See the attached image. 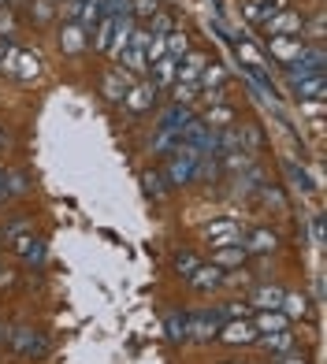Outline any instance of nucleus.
Instances as JSON below:
<instances>
[{"label": "nucleus", "mask_w": 327, "mask_h": 364, "mask_svg": "<svg viewBox=\"0 0 327 364\" xmlns=\"http://www.w3.org/2000/svg\"><path fill=\"white\" fill-rule=\"evenodd\" d=\"M198 149H186L178 145L175 153L168 156V168H164V178H168V186H190L193 175H198Z\"/></svg>", "instance_id": "obj_1"}, {"label": "nucleus", "mask_w": 327, "mask_h": 364, "mask_svg": "<svg viewBox=\"0 0 327 364\" xmlns=\"http://www.w3.org/2000/svg\"><path fill=\"white\" fill-rule=\"evenodd\" d=\"M223 327V316L216 309H198L186 312V342H212Z\"/></svg>", "instance_id": "obj_2"}, {"label": "nucleus", "mask_w": 327, "mask_h": 364, "mask_svg": "<svg viewBox=\"0 0 327 364\" xmlns=\"http://www.w3.org/2000/svg\"><path fill=\"white\" fill-rule=\"evenodd\" d=\"M260 26L268 30V38H301L305 34V15L294 11V8H279L275 15H268Z\"/></svg>", "instance_id": "obj_3"}, {"label": "nucleus", "mask_w": 327, "mask_h": 364, "mask_svg": "<svg viewBox=\"0 0 327 364\" xmlns=\"http://www.w3.org/2000/svg\"><path fill=\"white\" fill-rule=\"evenodd\" d=\"M283 68H286V78L290 82H301L309 75H323V48L320 45H305L290 63H283Z\"/></svg>", "instance_id": "obj_4"}, {"label": "nucleus", "mask_w": 327, "mask_h": 364, "mask_svg": "<svg viewBox=\"0 0 327 364\" xmlns=\"http://www.w3.org/2000/svg\"><path fill=\"white\" fill-rule=\"evenodd\" d=\"M8 346H11L19 357H45V353H48V338L41 335L38 327H11Z\"/></svg>", "instance_id": "obj_5"}, {"label": "nucleus", "mask_w": 327, "mask_h": 364, "mask_svg": "<svg viewBox=\"0 0 327 364\" xmlns=\"http://www.w3.org/2000/svg\"><path fill=\"white\" fill-rule=\"evenodd\" d=\"M156 97H160V90L153 86L149 78H145V82H134V86L123 93V101H119V105H123L130 115H145L149 108H156Z\"/></svg>", "instance_id": "obj_6"}, {"label": "nucleus", "mask_w": 327, "mask_h": 364, "mask_svg": "<svg viewBox=\"0 0 327 364\" xmlns=\"http://www.w3.org/2000/svg\"><path fill=\"white\" fill-rule=\"evenodd\" d=\"M8 245H11V253H15V257H23V260L30 264V268H41V264H45L48 245H45V238H41V235H34V230H30V235L11 238Z\"/></svg>", "instance_id": "obj_7"}, {"label": "nucleus", "mask_w": 327, "mask_h": 364, "mask_svg": "<svg viewBox=\"0 0 327 364\" xmlns=\"http://www.w3.org/2000/svg\"><path fill=\"white\" fill-rule=\"evenodd\" d=\"M201 235L212 250H220V245H242V230L235 220H212V223H205Z\"/></svg>", "instance_id": "obj_8"}, {"label": "nucleus", "mask_w": 327, "mask_h": 364, "mask_svg": "<svg viewBox=\"0 0 327 364\" xmlns=\"http://www.w3.org/2000/svg\"><path fill=\"white\" fill-rule=\"evenodd\" d=\"M242 250L253 253V257H268L279 250V235H275L272 227H253L250 235H242Z\"/></svg>", "instance_id": "obj_9"}, {"label": "nucleus", "mask_w": 327, "mask_h": 364, "mask_svg": "<svg viewBox=\"0 0 327 364\" xmlns=\"http://www.w3.org/2000/svg\"><path fill=\"white\" fill-rule=\"evenodd\" d=\"M216 338L227 342V346H253L260 335H257L253 320H223V327H220Z\"/></svg>", "instance_id": "obj_10"}, {"label": "nucleus", "mask_w": 327, "mask_h": 364, "mask_svg": "<svg viewBox=\"0 0 327 364\" xmlns=\"http://www.w3.org/2000/svg\"><path fill=\"white\" fill-rule=\"evenodd\" d=\"M193 119V108H186V105H168V108H160V115H156V130H171V134H183V127Z\"/></svg>", "instance_id": "obj_11"}, {"label": "nucleus", "mask_w": 327, "mask_h": 364, "mask_svg": "<svg viewBox=\"0 0 327 364\" xmlns=\"http://www.w3.org/2000/svg\"><path fill=\"white\" fill-rule=\"evenodd\" d=\"M130 86H134V78H130L123 68L101 75V93H104V101H112V105H119V101H123V93H127Z\"/></svg>", "instance_id": "obj_12"}, {"label": "nucleus", "mask_w": 327, "mask_h": 364, "mask_svg": "<svg viewBox=\"0 0 327 364\" xmlns=\"http://www.w3.org/2000/svg\"><path fill=\"white\" fill-rule=\"evenodd\" d=\"M283 294H286V290L272 287V283H260V287L250 290V297H245V301H250L253 312H272V309H279V305H283Z\"/></svg>", "instance_id": "obj_13"}, {"label": "nucleus", "mask_w": 327, "mask_h": 364, "mask_svg": "<svg viewBox=\"0 0 327 364\" xmlns=\"http://www.w3.org/2000/svg\"><path fill=\"white\" fill-rule=\"evenodd\" d=\"M223 279H227L223 268H216V264H201V268L193 272L186 283L198 290V294H212V290H220V287H223Z\"/></svg>", "instance_id": "obj_14"}, {"label": "nucleus", "mask_w": 327, "mask_h": 364, "mask_svg": "<svg viewBox=\"0 0 327 364\" xmlns=\"http://www.w3.org/2000/svg\"><path fill=\"white\" fill-rule=\"evenodd\" d=\"M60 48L68 56H78V53H86L90 48V34H86V26H78V23H68L60 30Z\"/></svg>", "instance_id": "obj_15"}, {"label": "nucleus", "mask_w": 327, "mask_h": 364, "mask_svg": "<svg viewBox=\"0 0 327 364\" xmlns=\"http://www.w3.org/2000/svg\"><path fill=\"white\" fill-rule=\"evenodd\" d=\"M205 63H208V56H205V53H193V48H190V53L175 63V82H198L201 71H205Z\"/></svg>", "instance_id": "obj_16"}, {"label": "nucleus", "mask_w": 327, "mask_h": 364, "mask_svg": "<svg viewBox=\"0 0 327 364\" xmlns=\"http://www.w3.org/2000/svg\"><path fill=\"white\" fill-rule=\"evenodd\" d=\"M257 346H264L268 353H279V357H283V353H290V350H298V331L286 327V331H275V335H260Z\"/></svg>", "instance_id": "obj_17"}, {"label": "nucleus", "mask_w": 327, "mask_h": 364, "mask_svg": "<svg viewBox=\"0 0 327 364\" xmlns=\"http://www.w3.org/2000/svg\"><path fill=\"white\" fill-rule=\"evenodd\" d=\"M253 327H257V335H275V331H286L290 320L283 316L279 309H272V312H253Z\"/></svg>", "instance_id": "obj_18"}, {"label": "nucleus", "mask_w": 327, "mask_h": 364, "mask_svg": "<svg viewBox=\"0 0 327 364\" xmlns=\"http://www.w3.org/2000/svg\"><path fill=\"white\" fill-rule=\"evenodd\" d=\"M250 260V253L242 250V245H220V250H212V264H216V268H242V264Z\"/></svg>", "instance_id": "obj_19"}, {"label": "nucleus", "mask_w": 327, "mask_h": 364, "mask_svg": "<svg viewBox=\"0 0 327 364\" xmlns=\"http://www.w3.org/2000/svg\"><path fill=\"white\" fill-rule=\"evenodd\" d=\"M290 86H294V93H298V101H320L323 90H327V78L323 75H309L301 82H290Z\"/></svg>", "instance_id": "obj_20"}, {"label": "nucleus", "mask_w": 327, "mask_h": 364, "mask_svg": "<svg viewBox=\"0 0 327 364\" xmlns=\"http://www.w3.org/2000/svg\"><path fill=\"white\" fill-rule=\"evenodd\" d=\"M305 48V38H272V56L279 63H290Z\"/></svg>", "instance_id": "obj_21"}, {"label": "nucleus", "mask_w": 327, "mask_h": 364, "mask_svg": "<svg viewBox=\"0 0 327 364\" xmlns=\"http://www.w3.org/2000/svg\"><path fill=\"white\" fill-rule=\"evenodd\" d=\"M201 264H205V257H201V253H193V250H178V253L171 257V268L183 275V279H190L193 272L201 268Z\"/></svg>", "instance_id": "obj_22"}, {"label": "nucleus", "mask_w": 327, "mask_h": 364, "mask_svg": "<svg viewBox=\"0 0 327 364\" xmlns=\"http://www.w3.org/2000/svg\"><path fill=\"white\" fill-rule=\"evenodd\" d=\"M164 331H168V338L175 346L186 342V312L183 309H168V316H164Z\"/></svg>", "instance_id": "obj_23"}, {"label": "nucleus", "mask_w": 327, "mask_h": 364, "mask_svg": "<svg viewBox=\"0 0 327 364\" xmlns=\"http://www.w3.org/2000/svg\"><path fill=\"white\" fill-rule=\"evenodd\" d=\"M201 119H205L212 130H227V127H235V108H231V105H212Z\"/></svg>", "instance_id": "obj_24"}, {"label": "nucleus", "mask_w": 327, "mask_h": 364, "mask_svg": "<svg viewBox=\"0 0 327 364\" xmlns=\"http://www.w3.org/2000/svg\"><path fill=\"white\" fill-rule=\"evenodd\" d=\"M119 60H123V71H127L130 78L149 75V60H145V48H127V53H123Z\"/></svg>", "instance_id": "obj_25"}, {"label": "nucleus", "mask_w": 327, "mask_h": 364, "mask_svg": "<svg viewBox=\"0 0 327 364\" xmlns=\"http://www.w3.org/2000/svg\"><path fill=\"white\" fill-rule=\"evenodd\" d=\"M112 30H116V19H112V15H104V19L93 26V34H90V45L97 48V53H108V45H112Z\"/></svg>", "instance_id": "obj_26"}, {"label": "nucleus", "mask_w": 327, "mask_h": 364, "mask_svg": "<svg viewBox=\"0 0 327 364\" xmlns=\"http://www.w3.org/2000/svg\"><path fill=\"white\" fill-rule=\"evenodd\" d=\"M235 53L242 56L245 71H264V56H260V48L250 45V41H235Z\"/></svg>", "instance_id": "obj_27"}, {"label": "nucleus", "mask_w": 327, "mask_h": 364, "mask_svg": "<svg viewBox=\"0 0 327 364\" xmlns=\"http://www.w3.org/2000/svg\"><path fill=\"white\" fill-rule=\"evenodd\" d=\"M279 312H283L286 320H294V316H309V297H305V294H283Z\"/></svg>", "instance_id": "obj_28"}, {"label": "nucleus", "mask_w": 327, "mask_h": 364, "mask_svg": "<svg viewBox=\"0 0 327 364\" xmlns=\"http://www.w3.org/2000/svg\"><path fill=\"white\" fill-rule=\"evenodd\" d=\"M198 97H201L198 82H175V86H171V101H175V105H186V108H190Z\"/></svg>", "instance_id": "obj_29"}, {"label": "nucleus", "mask_w": 327, "mask_h": 364, "mask_svg": "<svg viewBox=\"0 0 327 364\" xmlns=\"http://www.w3.org/2000/svg\"><path fill=\"white\" fill-rule=\"evenodd\" d=\"M160 11V0H130V19L134 23H149Z\"/></svg>", "instance_id": "obj_30"}, {"label": "nucleus", "mask_w": 327, "mask_h": 364, "mask_svg": "<svg viewBox=\"0 0 327 364\" xmlns=\"http://www.w3.org/2000/svg\"><path fill=\"white\" fill-rule=\"evenodd\" d=\"M186 53H190V38H186V30H171V34H168V53H164V56L183 60Z\"/></svg>", "instance_id": "obj_31"}, {"label": "nucleus", "mask_w": 327, "mask_h": 364, "mask_svg": "<svg viewBox=\"0 0 327 364\" xmlns=\"http://www.w3.org/2000/svg\"><path fill=\"white\" fill-rule=\"evenodd\" d=\"M149 149H153V153H160V156H171L175 149H178V134H171V130H156V138L149 141Z\"/></svg>", "instance_id": "obj_32"}, {"label": "nucleus", "mask_w": 327, "mask_h": 364, "mask_svg": "<svg viewBox=\"0 0 327 364\" xmlns=\"http://www.w3.org/2000/svg\"><path fill=\"white\" fill-rule=\"evenodd\" d=\"M216 312H220L223 320H250L253 309H250V301H227V305H220Z\"/></svg>", "instance_id": "obj_33"}, {"label": "nucleus", "mask_w": 327, "mask_h": 364, "mask_svg": "<svg viewBox=\"0 0 327 364\" xmlns=\"http://www.w3.org/2000/svg\"><path fill=\"white\" fill-rule=\"evenodd\" d=\"M141 182H145V193H149L153 201H160V197H164V182H168V178L156 175V171H141Z\"/></svg>", "instance_id": "obj_34"}, {"label": "nucleus", "mask_w": 327, "mask_h": 364, "mask_svg": "<svg viewBox=\"0 0 327 364\" xmlns=\"http://www.w3.org/2000/svg\"><path fill=\"white\" fill-rule=\"evenodd\" d=\"M30 230H34V220H11L8 227H4V242H11V238H19V235H30Z\"/></svg>", "instance_id": "obj_35"}, {"label": "nucleus", "mask_w": 327, "mask_h": 364, "mask_svg": "<svg viewBox=\"0 0 327 364\" xmlns=\"http://www.w3.org/2000/svg\"><path fill=\"white\" fill-rule=\"evenodd\" d=\"M30 190V178L23 171H8V197L11 193H26Z\"/></svg>", "instance_id": "obj_36"}, {"label": "nucleus", "mask_w": 327, "mask_h": 364, "mask_svg": "<svg viewBox=\"0 0 327 364\" xmlns=\"http://www.w3.org/2000/svg\"><path fill=\"white\" fill-rule=\"evenodd\" d=\"M82 4H86V0H60V15H63V19H68V23H75L78 19V11H82Z\"/></svg>", "instance_id": "obj_37"}, {"label": "nucleus", "mask_w": 327, "mask_h": 364, "mask_svg": "<svg viewBox=\"0 0 327 364\" xmlns=\"http://www.w3.org/2000/svg\"><path fill=\"white\" fill-rule=\"evenodd\" d=\"M286 175H290L294 182H298L301 190H313V178H309V175H305V171L298 168V164H286Z\"/></svg>", "instance_id": "obj_38"}, {"label": "nucleus", "mask_w": 327, "mask_h": 364, "mask_svg": "<svg viewBox=\"0 0 327 364\" xmlns=\"http://www.w3.org/2000/svg\"><path fill=\"white\" fill-rule=\"evenodd\" d=\"M53 8H56L53 0H38V4H34V19L38 23H48V19H53Z\"/></svg>", "instance_id": "obj_39"}, {"label": "nucleus", "mask_w": 327, "mask_h": 364, "mask_svg": "<svg viewBox=\"0 0 327 364\" xmlns=\"http://www.w3.org/2000/svg\"><path fill=\"white\" fill-rule=\"evenodd\" d=\"M275 364H309V357H305L301 350H290V353H283V357L275 360Z\"/></svg>", "instance_id": "obj_40"}, {"label": "nucleus", "mask_w": 327, "mask_h": 364, "mask_svg": "<svg viewBox=\"0 0 327 364\" xmlns=\"http://www.w3.org/2000/svg\"><path fill=\"white\" fill-rule=\"evenodd\" d=\"M309 30H313L309 38H313V41H320V38H323V15H316V19L309 23Z\"/></svg>", "instance_id": "obj_41"}, {"label": "nucleus", "mask_w": 327, "mask_h": 364, "mask_svg": "<svg viewBox=\"0 0 327 364\" xmlns=\"http://www.w3.org/2000/svg\"><path fill=\"white\" fill-rule=\"evenodd\" d=\"M313 242H323V216H320V212L313 216Z\"/></svg>", "instance_id": "obj_42"}, {"label": "nucleus", "mask_w": 327, "mask_h": 364, "mask_svg": "<svg viewBox=\"0 0 327 364\" xmlns=\"http://www.w3.org/2000/svg\"><path fill=\"white\" fill-rule=\"evenodd\" d=\"M0 201H8V171L0 168Z\"/></svg>", "instance_id": "obj_43"}, {"label": "nucleus", "mask_w": 327, "mask_h": 364, "mask_svg": "<svg viewBox=\"0 0 327 364\" xmlns=\"http://www.w3.org/2000/svg\"><path fill=\"white\" fill-rule=\"evenodd\" d=\"M8 335H11V327H8V323H0V342H8Z\"/></svg>", "instance_id": "obj_44"}, {"label": "nucleus", "mask_w": 327, "mask_h": 364, "mask_svg": "<svg viewBox=\"0 0 327 364\" xmlns=\"http://www.w3.org/2000/svg\"><path fill=\"white\" fill-rule=\"evenodd\" d=\"M8 145V134H4V127H0V149H4Z\"/></svg>", "instance_id": "obj_45"}, {"label": "nucleus", "mask_w": 327, "mask_h": 364, "mask_svg": "<svg viewBox=\"0 0 327 364\" xmlns=\"http://www.w3.org/2000/svg\"><path fill=\"white\" fill-rule=\"evenodd\" d=\"M220 364H245V360H220Z\"/></svg>", "instance_id": "obj_46"}, {"label": "nucleus", "mask_w": 327, "mask_h": 364, "mask_svg": "<svg viewBox=\"0 0 327 364\" xmlns=\"http://www.w3.org/2000/svg\"><path fill=\"white\" fill-rule=\"evenodd\" d=\"M53 4H60V0H53Z\"/></svg>", "instance_id": "obj_47"}]
</instances>
